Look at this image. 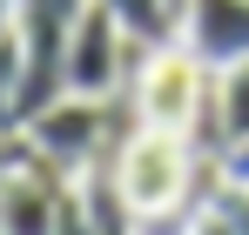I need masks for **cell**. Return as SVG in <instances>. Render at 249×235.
<instances>
[{
  "instance_id": "6da1fadb",
  "label": "cell",
  "mask_w": 249,
  "mask_h": 235,
  "mask_svg": "<svg viewBox=\"0 0 249 235\" xmlns=\"http://www.w3.org/2000/svg\"><path fill=\"white\" fill-rule=\"evenodd\" d=\"M128 87H135V128H162V134H189L196 141V128L209 121L215 74L182 40H168V47H142Z\"/></svg>"
},
{
  "instance_id": "7a4b0ae2",
  "label": "cell",
  "mask_w": 249,
  "mask_h": 235,
  "mask_svg": "<svg viewBox=\"0 0 249 235\" xmlns=\"http://www.w3.org/2000/svg\"><path fill=\"white\" fill-rule=\"evenodd\" d=\"M20 148L54 168V175H68V182H81L94 168H108L115 148H122V134H115V115H108V101H81V94H61L54 108H41L34 121H20Z\"/></svg>"
},
{
  "instance_id": "3957f363",
  "label": "cell",
  "mask_w": 249,
  "mask_h": 235,
  "mask_svg": "<svg viewBox=\"0 0 249 235\" xmlns=\"http://www.w3.org/2000/svg\"><path fill=\"white\" fill-rule=\"evenodd\" d=\"M135 61H142V40L94 0L81 20H74V34H68V67H61V81H68V94H81V101H115L122 81H135Z\"/></svg>"
},
{
  "instance_id": "277c9868",
  "label": "cell",
  "mask_w": 249,
  "mask_h": 235,
  "mask_svg": "<svg viewBox=\"0 0 249 235\" xmlns=\"http://www.w3.org/2000/svg\"><path fill=\"white\" fill-rule=\"evenodd\" d=\"M68 201H74V182L54 175V168H41L20 148L14 168L0 175V235H61Z\"/></svg>"
},
{
  "instance_id": "5b68a950",
  "label": "cell",
  "mask_w": 249,
  "mask_h": 235,
  "mask_svg": "<svg viewBox=\"0 0 249 235\" xmlns=\"http://www.w3.org/2000/svg\"><path fill=\"white\" fill-rule=\"evenodd\" d=\"M175 40L202 61L209 74L249 61V0H182V27Z\"/></svg>"
},
{
  "instance_id": "8992f818",
  "label": "cell",
  "mask_w": 249,
  "mask_h": 235,
  "mask_svg": "<svg viewBox=\"0 0 249 235\" xmlns=\"http://www.w3.org/2000/svg\"><path fill=\"white\" fill-rule=\"evenodd\" d=\"M196 148L215 155L222 168H229V155H243V148H249V61H236V67H222V74H215L209 121L196 128Z\"/></svg>"
},
{
  "instance_id": "52a82bcc",
  "label": "cell",
  "mask_w": 249,
  "mask_h": 235,
  "mask_svg": "<svg viewBox=\"0 0 249 235\" xmlns=\"http://www.w3.org/2000/svg\"><path fill=\"white\" fill-rule=\"evenodd\" d=\"M115 20H122L128 34L142 40V47H168L175 27H182V14H175V0H101Z\"/></svg>"
},
{
  "instance_id": "ba28073f",
  "label": "cell",
  "mask_w": 249,
  "mask_h": 235,
  "mask_svg": "<svg viewBox=\"0 0 249 235\" xmlns=\"http://www.w3.org/2000/svg\"><path fill=\"white\" fill-rule=\"evenodd\" d=\"M20 40H0V134H20Z\"/></svg>"
},
{
  "instance_id": "9c48e42d",
  "label": "cell",
  "mask_w": 249,
  "mask_h": 235,
  "mask_svg": "<svg viewBox=\"0 0 249 235\" xmlns=\"http://www.w3.org/2000/svg\"><path fill=\"white\" fill-rule=\"evenodd\" d=\"M215 208L229 215V229H236V235H249V182L222 175V188H215Z\"/></svg>"
},
{
  "instance_id": "30bf717a",
  "label": "cell",
  "mask_w": 249,
  "mask_h": 235,
  "mask_svg": "<svg viewBox=\"0 0 249 235\" xmlns=\"http://www.w3.org/2000/svg\"><path fill=\"white\" fill-rule=\"evenodd\" d=\"M182 235H236V229H229V215H222V208H215V195H209L202 208L182 222Z\"/></svg>"
},
{
  "instance_id": "8fae6325",
  "label": "cell",
  "mask_w": 249,
  "mask_h": 235,
  "mask_svg": "<svg viewBox=\"0 0 249 235\" xmlns=\"http://www.w3.org/2000/svg\"><path fill=\"white\" fill-rule=\"evenodd\" d=\"M14 155H20V134H0V175L14 168Z\"/></svg>"
},
{
  "instance_id": "7c38bea8",
  "label": "cell",
  "mask_w": 249,
  "mask_h": 235,
  "mask_svg": "<svg viewBox=\"0 0 249 235\" xmlns=\"http://www.w3.org/2000/svg\"><path fill=\"white\" fill-rule=\"evenodd\" d=\"M14 7H20V0H0V40L14 34Z\"/></svg>"
},
{
  "instance_id": "4fadbf2b",
  "label": "cell",
  "mask_w": 249,
  "mask_h": 235,
  "mask_svg": "<svg viewBox=\"0 0 249 235\" xmlns=\"http://www.w3.org/2000/svg\"><path fill=\"white\" fill-rule=\"evenodd\" d=\"M229 175H236V182H249V148H243V155H229Z\"/></svg>"
},
{
  "instance_id": "5bb4252c",
  "label": "cell",
  "mask_w": 249,
  "mask_h": 235,
  "mask_svg": "<svg viewBox=\"0 0 249 235\" xmlns=\"http://www.w3.org/2000/svg\"><path fill=\"white\" fill-rule=\"evenodd\" d=\"M175 14H182V0H175Z\"/></svg>"
}]
</instances>
